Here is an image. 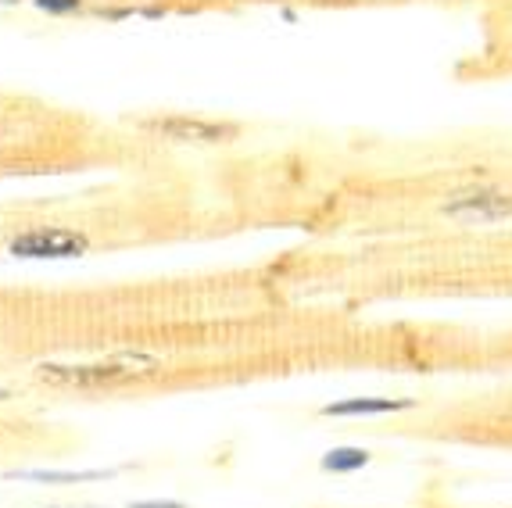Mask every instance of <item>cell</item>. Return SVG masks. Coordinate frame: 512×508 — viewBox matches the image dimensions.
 I'll use <instances>...</instances> for the list:
<instances>
[{"mask_svg":"<svg viewBox=\"0 0 512 508\" xmlns=\"http://www.w3.org/2000/svg\"><path fill=\"white\" fill-rule=\"evenodd\" d=\"M15 258H79L86 254V237L72 229H29L11 240Z\"/></svg>","mask_w":512,"mask_h":508,"instance_id":"obj_1","label":"cell"},{"mask_svg":"<svg viewBox=\"0 0 512 508\" xmlns=\"http://www.w3.org/2000/svg\"><path fill=\"white\" fill-rule=\"evenodd\" d=\"M444 215L466 222L505 219V215H512V194H502V190H466V194L444 204Z\"/></svg>","mask_w":512,"mask_h":508,"instance_id":"obj_2","label":"cell"},{"mask_svg":"<svg viewBox=\"0 0 512 508\" xmlns=\"http://www.w3.org/2000/svg\"><path fill=\"white\" fill-rule=\"evenodd\" d=\"M122 358L111 365H40L36 369V376H40L43 383H51V387H94V383H108V380H119L122 373H129V369H122Z\"/></svg>","mask_w":512,"mask_h":508,"instance_id":"obj_3","label":"cell"},{"mask_svg":"<svg viewBox=\"0 0 512 508\" xmlns=\"http://www.w3.org/2000/svg\"><path fill=\"white\" fill-rule=\"evenodd\" d=\"M147 129L169 136V140H180V144H222V140L237 136L233 126H219V122H201V119H154L147 122Z\"/></svg>","mask_w":512,"mask_h":508,"instance_id":"obj_4","label":"cell"},{"mask_svg":"<svg viewBox=\"0 0 512 508\" xmlns=\"http://www.w3.org/2000/svg\"><path fill=\"white\" fill-rule=\"evenodd\" d=\"M416 401L412 398H351L337 401V405H326L323 415H384V412H405Z\"/></svg>","mask_w":512,"mask_h":508,"instance_id":"obj_5","label":"cell"},{"mask_svg":"<svg viewBox=\"0 0 512 508\" xmlns=\"http://www.w3.org/2000/svg\"><path fill=\"white\" fill-rule=\"evenodd\" d=\"M119 469H83V473H69V469H22V473H8V480H36V483H86V480H111Z\"/></svg>","mask_w":512,"mask_h":508,"instance_id":"obj_6","label":"cell"},{"mask_svg":"<svg viewBox=\"0 0 512 508\" xmlns=\"http://www.w3.org/2000/svg\"><path fill=\"white\" fill-rule=\"evenodd\" d=\"M369 451L366 448H333L323 455V469L326 473H355V469L369 466Z\"/></svg>","mask_w":512,"mask_h":508,"instance_id":"obj_7","label":"cell"},{"mask_svg":"<svg viewBox=\"0 0 512 508\" xmlns=\"http://www.w3.org/2000/svg\"><path fill=\"white\" fill-rule=\"evenodd\" d=\"M33 4L47 15H72V11L83 8V0H33Z\"/></svg>","mask_w":512,"mask_h":508,"instance_id":"obj_8","label":"cell"},{"mask_svg":"<svg viewBox=\"0 0 512 508\" xmlns=\"http://www.w3.org/2000/svg\"><path fill=\"white\" fill-rule=\"evenodd\" d=\"M129 508H187L180 501H133Z\"/></svg>","mask_w":512,"mask_h":508,"instance_id":"obj_9","label":"cell"},{"mask_svg":"<svg viewBox=\"0 0 512 508\" xmlns=\"http://www.w3.org/2000/svg\"><path fill=\"white\" fill-rule=\"evenodd\" d=\"M0 4H4V8H15V4H18V0H0Z\"/></svg>","mask_w":512,"mask_h":508,"instance_id":"obj_10","label":"cell"}]
</instances>
